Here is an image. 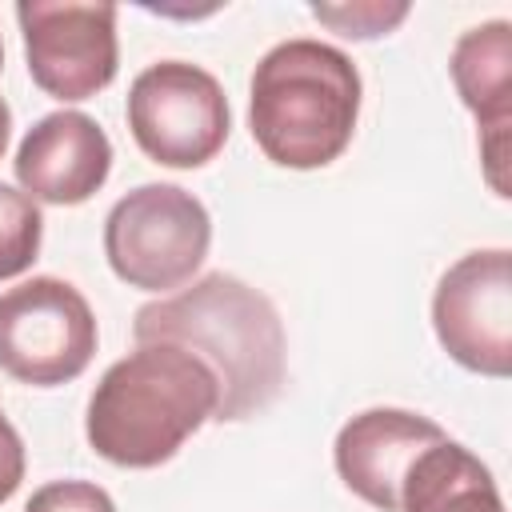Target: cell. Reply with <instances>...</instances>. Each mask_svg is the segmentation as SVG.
I'll list each match as a JSON object with an SVG mask.
<instances>
[{
    "label": "cell",
    "instance_id": "277c9868",
    "mask_svg": "<svg viewBox=\"0 0 512 512\" xmlns=\"http://www.w3.org/2000/svg\"><path fill=\"white\" fill-rule=\"evenodd\" d=\"M212 244L208 208L180 184H140L104 220L112 272L140 292H168L192 280Z\"/></svg>",
    "mask_w": 512,
    "mask_h": 512
},
{
    "label": "cell",
    "instance_id": "e0dca14e",
    "mask_svg": "<svg viewBox=\"0 0 512 512\" xmlns=\"http://www.w3.org/2000/svg\"><path fill=\"white\" fill-rule=\"evenodd\" d=\"M8 136H12V112H8V104H4V96H0V156H4V148H8Z\"/></svg>",
    "mask_w": 512,
    "mask_h": 512
},
{
    "label": "cell",
    "instance_id": "8992f818",
    "mask_svg": "<svg viewBox=\"0 0 512 512\" xmlns=\"http://www.w3.org/2000/svg\"><path fill=\"white\" fill-rule=\"evenodd\" d=\"M128 128L156 164L200 168L224 148L232 112L212 72L188 60H160L128 88Z\"/></svg>",
    "mask_w": 512,
    "mask_h": 512
},
{
    "label": "cell",
    "instance_id": "52a82bcc",
    "mask_svg": "<svg viewBox=\"0 0 512 512\" xmlns=\"http://www.w3.org/2000/svg\"><path fill=\"white\" fill-rule=\"evenodd\" d=\"M28 76L56 100H88L116 80V8L84 0H20Z\"/></svg>",
    "mask_w": 512,
    "mask_h": 512
},
{
    "label": "cell",
    "instance_id": "9c48e42d",
    "mask_svg": "<svg viewBox=\"0 0 512 512\" xmlns=\"http://www.w3.org/2000/svg\"><path fill=\"white\" fill-rule=\"evenodd\" d=\"M16 180L32 200L44 204H84L96 196L112 172L108 132L72 108L40 116L16 148Z\"/></svg>",
    "mask_w": 512,
    "mask_h": 512
},
{
    "label": "cell",
    "instance_id": "6da1fadb",
    "mask_svg": "<svg viewBox=\"0 0 512 512\" xmlns=\"http://www.w3.org/2000/svg\"><path fill=\"white\" fill-rule=\"evenodd\" d=\"M136 344L196 352L220 388L216 420L264 412L284 384V324L276 304L232 272H208L192 288L136 308Z\"/></svg>",
    "mask_w": 512,
    "mask_h": 512
},
{
    "label": "cell",
    "instance_id": "30bf717a",
    "mask_svg": "<svg viewBox=\"0 0 512 512\" xmlns=\"http://www.w3.org/2000/svg\"><path fill=\"white\" fill-rule=\"evenodd\" d=\"M448 432L408 408H368L352 416L332 444L340 480L380 512H400V484L416 456Z\"/></svg>",
    "mask_w": 512,
    "mask_h": 512
},
{
    "label": "cell",
    "instance_id": "5b68a950",
    "mask_svg": "<svg viewBox=\"0 0 512 512\" xmlns=\"http://www.w3.org/2000/svg\"><path fill=\"white\" fill-rule=\"evenodd\" d=\"M96 356V316L80 288L32 276L0 296V368L32 388L76 380Z\"/></svg>",
    "mask_w": 512,
    "mask_h": 512
},
{
    "label": "cell",
    "instance_id": "ac0fdd59",
    "mask_svg": "<svg viewBox=\"0 0 512 512\" xmlns=\"http://www.w3.org/2000/svg\"><path fill=\"white\" fill-rule=\"evenodd\" d=\"M0 64H4V44H0Z\"/></svg>",
    "mask_w": 512,
    "mask_h": 512
},
{
    "label": "cell",
    "instance_id": "3957f363",
    "mask_svg": "<svg viewBox=\"0 0 512 512\" xmlns=\"http://www.w3.org/2000/svg\"><path fill=\"white\" fill-rule=\"evenodd\" d=\"M360 116V72L324 40H284L268 48L252 72L248 128L260 152L280 168L332 164Z\"/></svg>",
    "mask_w": 512,
    "mask_h": 512
},
{
    "label": "cell",
    "instance_id": "ba28073f",
    "mask_svg": "<svg viewBox=\"0 0 512 512\" xmlns=\"http://www.w3.org/2000/svg\"><path fill=\"white\" fill-rule=\"evenodd\" d=\"M432 328L456 364L504 380L512 372V252L476 248L460 256L436 284Z\"/></svg>",
    "mask_w": 512,
    "mask_h": 512
},
{
    "label": "cell",
    "instance_id": "9a60e30c",
    "mask_svg": "<svg viewBox=\"0 0 512 512\" xmlns=\"http://www.w3.org/2000/svg\"><path fill=\"white\" fill-rule=\"evenodd\" d=\"M24 512H116V504L92 480H52L32 492Z\"/></svg>",
    "mask_w": 512,
    "mask_h": 512
},
{
    "label": "cell",
    "instance_id": "2e32d148",
    "mask_svg": "<svg viewBox=\"0 0 512 512\" xmlns=\"http://www.w3.org/2000/svg\"><path fill=\"white\" fill-rule=\"evenodd\" d=\"M20 480H24V440L0 408V504L8 496H16Z\"/></svg>",
    "mask_w": 512,
    "mask_h": 512
},
{
    "label": "cell",
    "instance_id": "8fae6325",
    "mask_svg": "<svg viewBox=\"0 0 512 512\" xmlns=\"http://www.w3.org/2000/svg\"><path fill=\"white\" fill-rule=\"evenodd\" d=\"M400 512H504L492 472L456 440H436L400 484Z\"/></svg>",
    "mask_w": 512,
    "mask_h": 512
},
{
    "label": "cell",
    "instance_id": "5bb4252c",
    "mask_svg": "<svg viewBox=\"0 0 512 512\" xmlns=\"http://www.w3.org/2000/svg\"><path fill=\"white\" fill-rule=\"evenodd\" d=\"M312 16L320 24H328L332 32L340 36H352V40H376V36H388L404 16H408V4L396 0V4H380V0H360V4H312Z\"/></svg>",
    "mask_w": 512,
    "mask_h": 512
},
{
    "label": "cell",
    "instance_id": "7a4b0ae2",
    "mask_svg": "<svg viewBox=\"0 0 512 512\" xmlns=\"http://www.w3.org/2000/svg\"><path fill=\"white\" fill-rule=\"evenodd\" d=\"M220 388L212 368L180 344H140L92 388L84 432L96 456L120 468H156L216 420Z\"/></svg>",
    "mask_w": 512,
    "mask_h": 512
},
{
    "label": "cell",
    "instance_id": "7c38bea8",
    "mask_svg": "<svg viewBox=\"0 0 512 512\" xmlns=\"http://www.w3.org/2000/svg\"><path fill=\"white\" fill-rule=\"evenodd\" d=\"M452 84L468 112L480 120V132L512 128V24L488 20L468 28L448 60Z\"/></svg>",
    "mask_w": 512,
    "mask_h": 512
},
{
    "label": "cell",
    "instance_id": "4fadbf2b",
    "mask_svg": "<svg viewBox=\"0 0 512 512\" xmlns=\"http://www.w3.org/2000/svg\"><path fill=\"white\" fill-rule=\"evenodd\" d=\"M40 240H44L40 204L20 188L0 184V280L28 272L32 260L40 256Z\"/></svg>",
    "mask_w": 512,
    "mask_h": 512
}]
</instances>
